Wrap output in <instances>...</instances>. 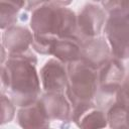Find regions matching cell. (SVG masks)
Returning <instances> with one entry per match:
<instances>
[{
    "label": "cell",
    "instance_id": "cell-4",
    "mask_svg": "<svg viewBox=\"0 0 129 129\" xmlns=\"http://www.w3.org/2000/svg\"><path fill=\"white\" fill-rule=\"evenodd\" d=\"M43 87L46 91H61L66 86V74L63 68L56 61L50 60L41 72Z\"/></svg>",
    "mask_w": 129,
    "mask_h": 129
},
{
    "label": "cell",
    "instance_id": "cell-3",
    "mask_svg": "<svg viewBox=\"0 0 129 129\" xmlns=\"http://www.w3.org/2000/svg\"><path fill=\"white\" fill-rule=\"evenodd\" d=\"M71 76V95L83 101L92 98L96 88V74L92 64L83 63L73 67Z\"/></svg>",
    "mask_w": 129,
    "mask_h": 129
},
{
    "label": "cell",
    "instance_id": "cell-1",
    "mask_svg": "<svg viewBox=\"0 0 129 129\" xmlns=\"http://www.w3.org/2000/svg\"><path fill=\"white\" fill-rule=\"evenodd\" d=\"M7 64V87L15 96L21 93L27 101H31L30 97L35 98L38 80L31 60L19 54L11 57Z\"/></svg>",
    "mask_w": 129,
    "mask_h": 129
},
{
    "label": "cell",
    "instance_id": "cell-2",
    "mask_svg": "<svg viewBox=\"0 0 129 129\" xmlns=\"http://www.w3.org/2000/svg\"><path fill=\"white\" fill-rule=\"evenodd\" d=\"M106 32L118 57H129V15L124 9L111 11Z\"/></svg>",
    "mask_w": 129,
    "mask_h": 129
},
{
    "label": "cell",
    "instance_id": "cell-6",
    "mask_svg": "<svg viewBox=\"0 0 129 129\" xmlns=\"http://www.w3.org/2000/svg\"><path fill=\"white\" fill-rule=\"evenodd\" d=\"M121 4H122V6H124V10L128 13V15H129V2H121Z\"/></svg>",
    "mask_w": 129,
    "mask_h": 129
},
{
    "label": "cell",
    "instance_id": "cell-5",
    "mask_svg": "<svg viewBox=\"0 0 129 129\" xmlns=\"http://www.w3.org/2000/svg\"><path fill=\"white\" fill-rule=\"evenodd\" d=\"M54 45L56 48V51L54 52L55 55L62 60H74L81 52V47L77 44V42L68 37H64L63 40L58 39Z\"/></svg>",
    "mask_w": 129,
    "mask_h": 129
}]
</instances>
